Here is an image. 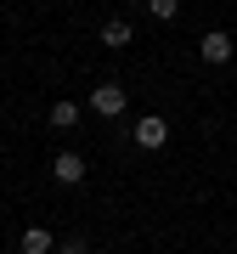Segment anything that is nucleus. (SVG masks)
<instances>
[{
	"mask_svg": "<svg viewBox=\"0 0 237 254\" xmlns=\"http://www.w3.org/2000/svg\"><path fill=\"white\" fill-rule=\"evenodd\" d=\"M91 108L102 119H118V113H124V85H96V91H91Z\"/></svg>",
	"mask_w": 237,
	"mask_h": 254,
	"instance_id": "f257e3e1",
	"label": "nucleus"
},
{
	"mask_svg": "<svg viewBox=\"0 0 237 254\" xmlns=\"http://www.w3.org/2000/svg\"><path fill=\"white\" fill-rule=\"evenodd\" d=\"M198 57H203V63H232V34H220V28H215V34H203L198 40Z\"/></svg>",
	"mask_w": 237,
	"mask_h": 254,
	"instance_id": "f03ea898",
	"label": "nucleus"
},
{
	"mask_svg": "<svg viewBox=\"0 0 237 254\" xmlns=\"http://www.w3.org/2000/svg\"><path fill=\"white\" fill-rule=\"evenodd\" d=\"M51 175H57L62 187H79V181H85V158H79V153H57Z\"/></svg>",
	"mask_w": 237,
	"mask_h": 254,
	"instance_id": "7ed1b4c3",
	"label": "nucleus"
},
{
	"mask_svg": "<svg viewBox=\"0 0 237 254\" xmlns=\"http://www.w3.org/2000/svg\"><path fill=\"white\" fill-rule=\"evenodd\" d=\"M136 141L153 153V147H164V141H170V125H164L158 113H153V119H141V125H136Z\"/></svg>",
	"mask_w": 237,
	"mask_h": 254,
	"instance_id": "20e7f679",
	"label": "nucleus"
},
{
	"mask_svg": "<svg viewBox=\"0 0 237 254\" xmlns=\"http://www.w3.org/2000/svg\"><path fill=\"white\" fill-rule=\"evenodd\" d=\"M130 40H136V34H130V23H124V17H113L108 28H102V46H113V51H124Z\"/></svg>",
	"mask_w": 237,
	"mask_h": 254,
	"instance_id": "39448f33",
	"label": "nucleus"
},
{
	"mask_svg": "<svg viewBox=\"0 0 237 254\" xmlns=\"http://www.w3.org/2000/svg\"><path fill=\"white\" fill-rule=\"evenodd\" d=\"M23 254H51V232L46 226H28L23 232Z\"/></svg>",
	"mask_w": 237,
	"mask_h": 254,
	"instance_id": "423d86ee",
	"label": "nucleus"
},
{
	"mask_svg": "<svg viewBox=\"0 0 237 254\" xmlns=\"http://www.w3.org/2000/svg\"><path fill=\"white\" fill-rule=\"evenodd\" d=\"M51 125H57V130L79 125V108H73V102H57V108H51Z\"/></svg>",
	"mask_w": 237,
	"mask_h": 254,
	"instance_id": "0eeeda50",
	"label": "nucleus"
},
{
	"mask_svg": "<svg viewBox=\"0 0 237 254\" xmlns=\"http://www.w3.org/2000/svg\"><path fill=\"white\" fill-rule=\"evenodd\" d=\"M147 11H153V17H158V23H170V17H175V11H181V0H147Z\"/></svg>",
	"mask_w": 237,
	"mask_h": 254,
	"instance_id": "6e6552de",
	"label": "nucleus"
},
{
	"mask_svg": "<svg viewBox=\"0 0 237 254\" xmlns=\"http://www.w3.org/2000/svg\"><path fill=\"white\" fill-rule=\"evenodd\" d=\"M62 254H85V249H79V243H68V249H62Z\"/></svg>",
	"mask_w": 237,
	"mask_h": 254,
	"instance_id": "1a4fd4ad",
	"label": "nucleus"
}]
</instances>
